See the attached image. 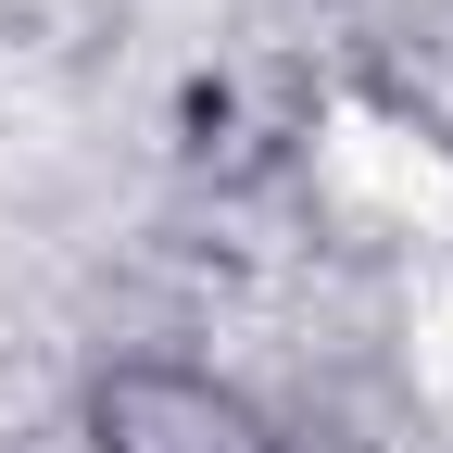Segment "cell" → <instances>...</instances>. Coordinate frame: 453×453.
Returning <instances> with one entry per match:
<instances>
[{
    "label": "cell",
    "mask_w": 453,
    "mask_h": 453,
    "mask_svg": "<svg viewBox=\"0 0 453 453\" xmlns=\"http://www.w3.org/2000/svg\"><path fill=\"white\" fill-rule=\"evenodd\" d=\"M101 453H265V416L202 365H127L101 390Z\"/></svg>",
    "instance_id": "1"
}]
</instances>
